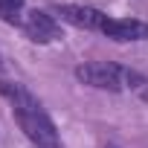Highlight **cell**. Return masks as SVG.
<instances>
[{"mask_svg": "<svg viewBox=\"0 0 148 148\" xmlns=\"http://www.w3.org/2000/svg\"><path fill=\"white\" fill-rule=\"evenodd\" d=\"M0 96L12 105L15 122L21 125V131L26 134V139L35 148H61V139H58V131H55L49 113L44 110V105L23 84L0 79Z\"/></svg>", "mask_w": 148, "mask_h": 148, "instance_id": "cell-1", "label": "cell"}, {"mask_svg": "<svg viewBox=\"0 0 148 148\" xmlns=\"http://www.w3.org/2000/svg\"><path fill=\"white\" fill-rule=\"evenodd\" d=\"M76 79L87 87H96V90H110V93H119V90H136L142 84H148V79L136 70H128L122 64H110V61H90V64H82L76 67Z\"/></svg>", "mask_w": 148, "mask_h": 148, "instance_id": "cell-2", "label": "cell"}, {"mask_svg": "<svg viewBox=\"0 0 148 148\" xmlns=\"http://www.w3.org/2000/svg\"><path fill=\"white\" fill-rule=\"evenodd\" d=\"M23 32H26V38L35 41V44H55V41L61 38L58 21H55L52 15H47L44 9L26 12V18H23Z\"/></svg>", "mask_w": 148, "mask_h": 148, "instance_id": "cell-3", "label": "cell"}, {"mask_svg": "<svg viewBox=\"0 0 148 148\" xmlns=\"http://www.w3.org/2000/svg\"><path fill=\"white\" fill-rule=\"evenodd\" d=\"M55 15H61V21L79 26V29H90V32H102L108 15L93 9V6H79V3H58Z\"/></svg>", "mask_w": 148, "mask_h": 148, "instance_id": "cell-4", "label": "cell"}, {"mask_svg": "<svg viewBox=\"0 0 148 148\" xmlns=\"http://www.w3.org/2000/svg\"><path fill=\"white\" fill-rule=\"evenodd\" d=\"M102 35L113 41H145L148 38V23L134 21V18H108L102 26Z\"/></svg>", "mask_w": 148, "mask_h": 148, "instance_id": "cell-5", "label": "cell"}, {"mask_svg": "<svg viewBox=\"0 0 148 148\" xmlns=\"http://www.w3.org/2000/svg\"><path fill=\"white\" fill-rule=\"evenodd\" d=\"M21 12H23V0H0V18H3V21L18 23Z\"/></svg>", "mask_w": 148, "mask_h": 148, "instance_id": "cell-6", "label": "cell"}]
</instances>
